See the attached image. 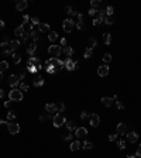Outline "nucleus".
Returning a JSON list of instances; mask_svg holds the SVG:
<instances>
[{"label": "nucleus", "mask_w": 141, "mask_h": 158, "mask_svg": "<svg viewBox=\"0 0 141 158\" xmlns=\"http://www.w3.org/2000/svg\"><path fill=\"white\" fill-rule=\"evenodd\" d=\"M9 99H10L11 102H21L23 100V92L17 88L13 89V90H10V93H9Z\"/></svg>", "instance_id": "1"}, {"label": "nucleus", "mask_w": 141, "mask_h": 158, "mask_svg": "<svg viewBox=\"0 0 141 158\" xmlns=\"http://www.w3.org/2000/svg\"><path fill=\"white\" fill-rule=\"evenodd\" d=\"M47 65H51V66H54L58 71V69H62V68H64V61H61L59 58H49V59H47V62H45V66Z\"/></svg>", "instance_id": "2"}, {"label": "nucleus", "mask_w": 141, "mask_h": 158, "mask_svg": "<svg viewBox=\"0 0 141 158\" xmlns=\"http://www.w3.org/2000/svg\"><path fill=\"white\" fill-rule=\"evenodd\" d=\"M48 54H49L52 58H58L62 54V48L59 45H49L48 47Z\"/></svg>", "instance_id": "3"}, {"label": "nucleus", "mask_w": 141, "mask_h": 158, "mask_svg": "<svg viewBox=\"0 0 141 158\" xmlns=\"http://www.w3.org/2000/svg\"><path fill=\"white\" fill-rule=\"evenodd\" d=\"M75 26H76V23H75L72 19H67V20H64V23H62V28H64L65 32H71Z\"/></svg>", "instance_id": "4"}, {"label": "nucleus", "mask_w": 141, "mask_h": 158, "mask_svg": "<svg viewBox=\"0 0 141 158\" xmlns=\"http://www.w3.org/2000/svg\"><path fill=\"white\" fill-rule=\"evenodd\" d=\"M75 137H76L78 140H85L86 137H88V130H86L85 127H78V129L75 130Z\"/></svg>", "instance_id": "5"}, {"label": "nucleus", "mask_w": 141, "mask_h": 158, "mask_svg": "<svg viewBox=\"0 0 141 158\" xmlns=\"http://www.w3.org/2000/svg\"><path fill=\"white\" fill-rule=\"evenodd\" d=\"M52 121H54V127H56V129H58V127H61L62 124H65V117L62 114H55L52 117Z\"/></svg>", "instance_id": "6"}, {"label": "nucleus", "mask_w": 141, "mask_h": 158, "mask_svg": "<svg viewBox=\"0 0 141 158\" xmlns=\"http://www.w3.org/2000/svg\"><path fill=\"white\" fill-rule=\"evenodd\" d=\"M30 66H37L38 69H41V62H40V59L37 58V56H31V58L27 61V68H30Z\"/></svg>", "instance_id": "7"}, {"label": "nucleus", "mask_w": 141, "mask_h": 158, "mask_svg": "<svg viewBox=\"0 0 141 158\" xmlns=\"http://www.w3.org/2000/svg\"><path fill=\"white\" fill-rule=\"evenodd\" d=\"M7 129H9V133L13 134V136L20 131V126H19L17 123H14V121H11V123H9V124H7Z\"/></svg>", "instance_id": "8"}, {"label": "nucleus", "mask_w": 141, "mask_h": 158, "mask_svg": "<svg viewBox=\"0 0 141 158\" xmlns=\"http://www.w3.org/2000/svg\"><path fill=\"white\" fill-rule=\"evenodd\" d=\"M89 121H90V126L92 127H97L99 124H100V117H99V114L93 113V114L89 116Z\"/></svg>", "instance_id": "9"}, {"label": "nucleus", "mask_w": 141, "mask_h": 158, "mask_svg": "<svg viewBox=\"0 0 141 158\" xmlns=\"http://www.w3.org/2000/svg\"><path fill=\"white\" fill-rule=\"evenodd\" d=\"M9 85L11 86L13 89H16L17 86L20 85V79L17 75H10V78H9Z\"/></svg>", "instance_id": "10"}, {"label": "nucleus", "mask_w": 141, "mask_h": 158, "mask_svg": "<svg viewBox=\"0 0 141 158\" xmlns=\"http://www.w3.org/2000/svg\"><path fill=\"white\" fill-rule=\"evenodd\" d=\"M109 66H107V65L106 64H104V65H102V66H99L97 68V75L99 76H102V78H104V76H107V75H109Z\"/></svg>", "instance_id": "11"}, {"label": "nucleus", "mask_w": 141, "mask_h": 158, "mask_svg": "<svg viewBox=\"0 0 141 158\" xmlns=\"http://www.w3.org/2000/svg\"><path fill=\"white\" fill-rule=\"evenodd\" d=\"M64 68H67L68 71H75L76 66H75V61H72V58H67L64 61Z\"/></svg>", "instance_id": "12"}, {"label": "nucleus", "mask_w": 141, "mask_h": 158, "mask_svg": "<svg viewBox=\"0 0 141 158\" xmlns=\"http://www.w3.org/2000/svg\"><path fill=\"white\" fill-rule=\"evenodd\" d=\"M116 133H117L119 136H124V134L127 133V126H126L124 123H119L117 127H116Z\"/></svg>", "instance_id": "13"}, {"label": "nucleus", "mask_w": 141, "mask_h": 158, "mask_svg": "<svg viewBox=\"0 0 141 158\" xmlns=\"http://www.w3.org/2000/svg\"><path fill=\"white\" fill-rule=\"evenodd\" d=\"M27 6H28V2H27V0H20V2H17V3H16V9H17L19 11L26 10Z\"/></svg>", "instance_id": "14"}, {"label": "nucleus", "mask_w": 141, "mask_h": 158, "mask_svg": "<svg viewBox=\"0 0 141 158\" xmlns=\"http://www.w3.org/2000/svg\"><path fill=\"white\" fill-rule=\"evenodd\" d=\"M137 140H138V134H137L136 131H130L127 134V141L128 143H136Z\"/></svg>", "instance_id": "15"}, {"label": "nucleus", "mask_w": 141, "mask_h": 158, "mask_svg": "<svg viewBox=\"0 0 141 158\" xmlns=\"http://www.w3.org/2000/svg\"><path fill=\"white\" fill-rule=\"evenodd\" d=\"M45 110H47V113H55V112H58V106L54 105V103H47Z\"/></svg>", "instance_id": "16"}, {"label": "nucleus", "mask_w": 141, "mask_h": 158, "mask_svg": "<svg viewBox=\"0 0 141 158\" xmlns=\"http://www.w3.org/2000/svg\"><path fill=\"white\" fill-rule=\"evenodd\" d=\"M102 103H103L106 107H110V106H113V103H114V99H113V97H102Z\"/></svg>", "instance_id": "17"}, {"label": "nucleus", "mask_w": 141, "mask_h": 158, "mask_svg": "<svg viewBox=\"0 0 141 158\" xmlns=\"http://www.w3.org/2000/svg\"><path fill=\"white\" fill-rule=\"evenodd\" d=\"M80 147H82V144H80V141H79V140H78V141H73V143H71V145H69V148H71V151H72V153H75V151H78Z\"/></svg>", "instance_id": "18"}, {"label": "nucleus", "mask_w": 141, "mask_h": 158, "mask_svg": "<svg viewBox=\"0 0 141 158\" xmlns=\"http://www.w3.org/2000/svg\"><path fill=\"white\" fill-rule=\"evenodd\" d=\"M49 30H51V27H49L48 23H44V24L41 23V24L38 26V31H40V32H48Z\"/></svg>", "instance_id": "19"}, {"label": "nucleus", "mask_w": 141, "mask_h": 158, "mask_svg": "<svg viewBox=\"0 0 141 158\" xmlns=\"http://www.w3.org/2000/svg\"><path fill=\"white\" fill-rule=\"evenodd\" d=\"M7 69H9V62L7 61H2L0 62V75H3Z\"/></svg>", "instance_id": "20"}, {"label": "nucleus", "mask_w": 141, "mask_h": 158, "mask_svg": "<svg viewBox=\"0 0 141 158\" xmlns=\"http://www.w3.org/2000/svg\"><path fill=\"white\" fill-rule=\"evenodd\" d=\"M9 47H10V49L14 52V49H17V48L20 47V41H19V40H13V41H10Z\"/></svg>", "instance_id": "21"}, {"label": "nucleus", "mask_w": 141, "mask_h": 158, "mask_svg": "<svg viewBox=\"0 0 141 158\" xmlns=\"http://www.w3.org/2000/svg\"><path fill=\"white\" fill-rule=\"evenodd\" d=\"M24 26H20V27H17L16 30H14V35H16V37H23L24 35Z\"/></svg>", "instance_id": "22"}, {"label": "nucleus", "mask_w": 141, "mask_h": 158, "mask_svg": "<svg viewBox=\"0 0 141 158\" xmlns=\"http://www.w3.org/2000/svg\"><path fill=\"white\" fill-rule=\"evenodd\" d=\"M35 51H37V44H35V43L30 44V45H28V48H27V52H28L30 55H34Z\"/></svg>", "instance_id": "23"}, {"label": "nucleus", "mask_w": 141, "mask_h": 158, "mask_svg": "<svg viewBox=\"0 0 141 158\" xmlns=\"http://www.w3.org/2000/svg\"><path fill=\"white\" fill-rule=\"evenodd\" d=\"M32 85H34V86H43V85H44V79H43V76H41V75H38L37 78L34 79Z\"/></svg>", "instance_id": "24"}, {"label": "nucleus", "mask_w": 141, "mask_h": 158, "mask_svg": "<svg viewBox=\"0 0 141 158\" xmlns=\"http://www.w3.org/2000/svg\"><path fill=\"white\" fill-rule=\"evenodd\" d=\"M103 41L106 45H110V43H112V35H110V32H104L103 34Z\"/></svg>", "instance_id": "25"}, {"label": "nucleus", "mask_w": 141, "mask_h": 158, "mask_svg": "<svg viewBox=\"0 0 141 158\" xmlns=\"http://www.w3.org/2000/svg\"><path fill=\"white\" fill-rule=\"evenodd\" d=\"M56 38H58V32L56 31H49V34H48V40H49L51 43H54V41H56Z\"/></svg>", "instance_id": "26"}, {"label": "nucleus", "mask_w": 141, "mask_h": 158, "mask_svg": "<svg viewBox=\"0 0 141 158\" xmlns=\"http://www.w3.org/2000/svg\"><path fill=\"white\" fill-rule=\"evenodd\" d=\"M62 51H64V52L68 55V58H71V56L75 54V51H73V48H72V47H65V48L62 49Z\"/></svg>", "instance_id": "27"}, {"label": "nucleus", "mask_w": 141, "mask_h": 158, "mask_svg": "<svg viewBox=\"0 0 141 158\" xmlns=\"http://www.w3.org/2000/svg\"><path fill=\"white\" fill-rule=\"evenodd\" d=\"M67 129L69 130V131H73V130H76L78 127H76V123L75 121H68L67 123Z\"/></svg>", "instance_id": "28"}, {"label": "nucleus", "mask_w": 141, "mask_h": 158, "mask_svg": "<svg viewBox=\"0 0 141 158\" xmlns=\"http://www.w3.org/2000/svg\"><path fill=\"white\" fill-rule=\"evenodd\" d=\"M11 58H13V62H14V64H20V62H21V56H20L19 54H16V52L11 54Z\"/></svg>", "instance_id": "29"}, {"label": "nucleus", "mask_w": 141, "mask_h": 158, "mask_svg": "<svg viewBox=\"0 0 141 158\" xmlns=\"http://www.w3.org/2000/svg\"><path fill=\"white\" fill-rule=\"evenodd\" d=\"M104 24H107V26H112L113 23H114V19H113V16H106V19H104Z\"/></svg>", "instance_id": "30"}, {"label": "nucleus", "mask_w": 141, "mask_h": 158, "mask_svg": "<svg viewBox=\"0 0 141 158\" xmlns=\"http://www.w3.org/2000/svg\"><path fill=\"white\" fill-rule=\"evenodd\" d=\"M102 59H103L104 64H109V62L112 61V54H104V55L102 56Z\"/></svg>", "instance_id": "31"}, {"label": "nucleus", "mask_w": 141, "mask_h": 158, "mask_svg": "<svg viewBox=\"0 0 141 158\" xmlns=\"http://www.w3.org/2000/svg\"><path fill=\"white\" fill-rule=\"evenodd\" d=\"M88 44H89V48H92L93 49L96 45H97V41L95 40V38H89V41H88Z\"/></svg>", "instance_id": "32"}, {"label": "nucleus", "mask_w": 141, "mask_h": 158, "mask_svg": "<svg viewBox=\"0 0 141 158\" xmlns=\"http://www.w3.org/2000/svg\"><path fill=\"white\" fill-rule=\"evenodd\" d=\"M7 120L10 121V123L16 120V113H14V112H9L7 113Z\"/></svg>", "instance_id": "33"}, {"label": "nucleus", "mask_w": 141, "mask_h": 158, "mask_svg": "<svg viewBox=\"0 0 141 158\" xmlns=\"http://www.w3.org/2000/svg\"><path fill=\"white\" fill-rule=\"evenodd\" d=\"M82 148H83V150H92V148H93V144H92L90 141H85Z\"/></svg>", "instance_id": "34"}, {"label": "nucleus", "mask_w": 141, "mask_h": 158, "mask_svg": "<svg viewBox=\"0 0 141 158\" xmlns=\"http://www.w3.org/2000/svg\"><path fill=\"white\" fill-rule=\"evenodd\" d=\"M92 54H93V49H92V48H89V47H88V48L85 49V55H83V56H85V58H90V56H92Z\"/></svg>", "instance_id": "35"}, {"label": "nucleus", "mask_w": 141, "mask_h": 158, "mask_svg": "<svg viewBox=\"0 0 141 158\" xmlns=\"http://www.w3.org/2000/svg\"><path fill=\"white\" fill-rule=\"evenodd\" d=\"M65 10H67V13L69 14V16H76V14H78L76 11L73 10V9H71V7H69V6H67V7H65Z\"/></svg>", "instance_id": "36"}, {"label": "nucleus", "mask_w": 141, "mask_h": 158, "mask_svg": "<svg viewBox=\"0 0 141 158\" xmlns=\"http://www.w3.org/2000/svg\"><path fill=\"white\" fill-rule=\"evenodd\" d=\"M45 71H47L48 73H55V72H56V69H55L54 66H51V65H47V66H45Z\"/></svg>", "instance_id": "37"}, {"label": "nucleus", "mask_w": 141, "mask_h": 158, "mask_svg": "<svg viewBox=\"0 0 141 158\" xmlns=\"http://www.w3.org/2000/svg\"><path fill=\"white\" fill-rule=\"evenodd\" d=\"M117 147L120 148V150H124V148H126V141H124V140H120V141H117Z\"/></svg>", "instance_id": "38"}, {"label": "nucleus", "mask_w": 141, "mask_h": 158, "mask_svg": "<svg viewBox=\"0 0 141 158\" xmlns=\"http://www.w3.org/2000/svg\"><path fill=\"white\" fill-rule=\"evenodd\" d=\"M30 34H31V38H32L34 41H37V40H38V37H40V35H38V32L35 31V30H32V31L30 32Z\"/></svg>", "instance_id": "39"}, {"label": "nucleus", "mask_w": 141, "mask_h": 158, "mask_svg": "<svg viewBox=\"0 0 141 158\" xmlns=\"http://www.w3.org/2000/svg\"><path fill=\"white\" fill-rule=\"evenodd\" d=\"M31 24H32V26H37V27L41 24L40 20H38V17H32V19H31Z\"/></svg>", "instance_id": "40"}, {"label": "nucleus", "mask_w": 141, "mask_h": 158, "mask_svg": "<svg viewBox=\"0 0 141 158\" xmlns=\"http://www.w3.org/2000/svg\"><path fill=\"white\" fill-rule=\"evenodd\" d=\"M90 6H92V9H96L97 6H100V0H92Z\"/></svg>", "instance_id": "41"}, {"label": "nucleus", "mask_w": 141, "mask_h": 158, "mask_svg": "<svg viewBox=\"0 0 141 158\" xmlns=\"http://www.w3.org/2000/svg\"><path fill=\"white\" fill-rule=\"evenodd\" d=\"M113 13H114L113 7H112V6H107V9H106V14H107V16H113Z\"/></svg>", "instance_id": "42"}, {"label": "nucleus", "mask_w": 141, "mask_h": 158, "mask_svg": "<svg viewBox=\"0 0 141 158\" xmlns=\"http://www.w3.org/2000/svg\"><path fill=\"white\" fill-rule=\"evenodd\" d=\"M20 90H21V92H27V90H28V85H26V83H20Z\"/></svg>", "instance_id": "43"}, {"label": "nucleus", "mask_w": 141, "mask_h": 158, "mask_svg": "<svg viewBox=\"0 0 141 158\" xmlns=\"http://www.w3.org/2000/svg\"><path fill=\"white\" fill-rule=\"evenodd\" d=\"M9 44H10V40H9V38H6L4 41H2V44H0V47H2V48H6V47H7Z\"/></svg>", "instance_id": "44"}, {"label": "nucleus", "mask_w": 141, "mask_h": 158, "mask_svg": "<svg viewBox=\"0 0 141 158\" xmlns=\"http://www.w3.org/2000/svg\"><path fill=\"white\" fill-rule=\"evenodd\" d=\"M103 21H104L103 19H99V17H97V19H95V20H93V26H99V24H102Z\"/></svg>", "instance_id": "45"}, {"label": "nucleus", "mask_w": 141, "mask_h": 158, "mask_svg": "<svg viewBox=\"0 0 141 158\" xmlns=\"http://www.w3.org/2000/svg\"><path fill=\"white\" fill-rule=\"evenodd\" d=\"M76 28L78 30H85V24H83V21H78L76 23Z\"/></svg>", "instance_id": "46"}, {"label": "nucleus", "mask_w": 141, "mask_h": 158, "mask_svg": "<svg viewBox=\"0 0 141 158\" xmlns=\"http://www.w3.org/2000/svg\"><path fill=\"white\" fill-rule=\"evenodd\" d=\"M56 106H58V110H59V113H62V112H64V110H65V105H64V103H59V105H56Z\"/></svg>", "instance_id": "47"}, {"label": "nucleus", "mask_w": 141, "mask_h": 158, "mask_svg": "<svg viewBox=\"0 0 141 158\" xmlns=\"http://www.w3.org/2000/svg\"><path fill=\"white\" fill-rule=\"evenodd\" d=\"M116 107H117L119 110H123V109H124V106H123V103H121V102H117V100H116Z\"/></svg>", "instance_id": "48"}, {"label": "nucleus", "mask_w": 141, "mask_h": 158, "mask_svg": "<svg viewBox=\"0 0 141 158\" xmlns=\"http://www.w3.org/2000/svg\"><path fill=\"white\" fill-rule=\"evenodd\" d=\"M28 37H31V34H30V32H24V35L21 37V40L23 41H27V40H28Z\"/></svg>", "instance_id": "49"}, {"label": "nucleus", "mask_w": 141, "mask_h": 158, "mask_svg": "<svg viewBox=\"0 0 141 158\" xmlns=\"http://www.w3.org/2000/svg\"><path fill=\"white\" fill-rule=\"evenodd\" d=\"M27 69H28L31 73H35V72L38 71V68H37V66H30V68H27Z\"/></svg>", "instance_id": "50"}, {"label": "nucleus", "mask_w": 141, "mask_h": 158, "mask_svg": "<svg viewBox=\"0 0 141 158\" xmlns=\"http://www.w3.org/2000/svg\"><path fill=\"white\" fill-rule=\"evenodd\" d=\"M96 13H97V10H96V9H90V10L88 11V14H89V16H92V17H93Z\"/></svg>", "instance_id": "51"}, {"label": "nucleus", "mask_w": 141, "mask_h": 158, "mask_svg": "<svg viewBox=\"0 0 141 158\" xmlns=\"http://www.w3.org/2000/svg\"><path fill=\"white\" fill-rule=\"evenodd\" d=\"M47 119H51V114H49V113H48V114H45V116H40V120H41V121L47 120Z\"/></svg>", "instance_id": "52"}, {"label": "nucleus", "mask_w": 141, "mask_h": 158, "mask_svg": "<svg viewBox=\"0 0 141 158\" xmlns=\"http://www.w3.org/2000/svg\"><path fill=\"white\" fill-rule=\"evenodd\" d=\"M136 155L141 158V144L138 145V148H137V151H136Z\"/></svg>", "instance_id": "53"}, {"label": "nucleus", "mask_w": 141, "mask_h": 158, "mask_svg": "<svg viewBox=\"0 0 141 158\" xmlns=\"http://www.w3.org/2000/svg\"><path fill=\"white\" fill-rule=\"evenodd\" d=\"M3 54H4V55H11V54H13V51H11L10 48H7V49H4V51H3Z\"/></svg>", "instance_id": "54"}, {"label": "nucleus", "mask_w": 141, "mask_h": 158, "mask_svg": "<svg viewBox=\"0 0 141 158\" xmlns=\"http://www.w3.org/2000/svg\"><path fill=\"white\" fill-rule=\"evenodd\" d=\"M116 138H117V136H116V134H110V136H109L110 141H116Z\"/></svg>", "instance_id": "55"}, {"label": "nucleus", "mask_w": 141, "mask_h": 158, "mask_svg": "<svg viewBox=\"0 0 141 158\" xmlns=\"http://www.w3.org/2000/svg\"><path fill=\"white\" fill-rule=\"evenodd\" d=\"M88 117H89V114H88L86 112H82V113H80V119H88Z\"/></svg>", "instance_id": "56"}, {"label": "nucleus", "mask_w": 141, "mask_h": 158, "mask_svg": "<svg viewBox=\"0 0 141 158\" xmlns=\"http://www.w3.org/2000/svg\"><path fill=\"white\" fill-rule=\"evenodd\" d=\"M72 137H73V136H72V134H67V136L64 137V140H65V141H69V140L72 138Z\"/></svg>", "instance_id": "57"}, {"label": "nucleus", "mask_w": 141, "mask_h": 158, "mask_svg": "<svg viewBox=\"0 0 141 158\" xmlns=\"http://www.w3.org/2000/svg\"><path fill=\"white\" fill-rule=\"evenodd\" d=\"M67 43H68V41H67V38H62V40H61V45H64V48L67 47Z\"/></svg>", "instance_id": "58"}, {"label": "nucleus", "mask_w": 141, "mask_h": 158, "mask_svg": "<svg viewBox=\"0 0 141 158\" xmlns=\"http://www.w3.org/2000/svg\"><path fill=\"white\" fill-rule=\"evenodd\" d=\"M28 20H30V17L27 16V14H24V16H23V21H24V23H27Z\"/></svg>", "instance_id": "59"}, {"label": "nucleus", "mask_w": 141, "mask_h": 158, "mask_svg": "<svg viewBox=\"0 0 141 158\" xmlns=\"http://www.w3.org/2000/svg\"><path fill=\"white\" fill-rule=\"evenodd\" d=\"M24 78H26V73H24V72H21V73H20V75H19V79H24Z\"/></svg>", "instance_id": "60"}, {"label": "nucleus", "mask_w": 141, "mask_h": 158, "mask_svg": "<svg viewBox=\"0 0 141 158\" xmlns=\"http://www.w3.org/2000/svg\"><path fill=\"white\" fill-rule=\"evenodd\" d=\"M10 102H11V100H7V102H4V107H10Z\"/></svg>", "instance_id": "61"}, {"label": "nucleus", "mask_w": 141, "mask_h": 158, "mask_svg": "<svg viewBox=\"0 0 141 158\" xmlns=\"http://www.w3.org/2000/svg\"><path fill=\"white\" fill-rule=\"evenodd\" d=\"M3 96H4V90H3V89H0V99H2Z\"/></svg>", "instance_id": "62"}, {"label": "nucleus", "mask_w": 141, "mask_h": 158, "mask_svg": "<svg viewBox=\"0 0 141 158\" xmlns=\"http://www.w3.org/2000/svg\"><path fill=\"white\" fill-rule=\"evenodd\" d=\"M3 27H4V21H3V20H0V30H2Z\"/></svg>", "instance_id": "63"}, {"label": "nucleus", "mask_w": 141, "mask_h": 158, "mask_svg": "<svg viewBox=\"0 0 141 158\" xmlns=\"http://www.w3.org/2000/svg\"><path fill=\"white\" fill-rule=\"evenodd\" d=\"M127 158H137V155H136V154H131V155H128Z\"/></svg>", "instance_id": "64"}]
</instances>
